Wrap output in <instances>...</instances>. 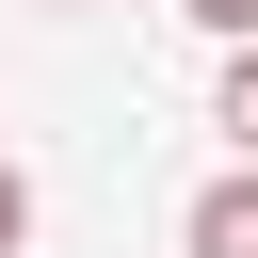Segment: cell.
<instances>
[{
    "mask_svg": "<svg viewBox=\"0 0 258 258\" xmlns=\"http://www.w3.org/2000/svg\"><path fill=\"white\" fill-rule=\"evenodd\" d=\"M177 258H258V177H242V161L177 210Z\"/></svg>",
    "mask_w": 258,
    "mask_h": 258,
    "instance_id": "6da1fadb",
    "label": "cell"
},
{
    "mask_svg": "<svg viewBox=\"0 0 258 258\" xmlns=\"http://www.w3.org/2000/svg\"><path fill=\"white\" fill-rule=\"evenodd\" d=\"M210 129L242 145V177H258V48H226V97H210Z\"/></svg>",
    "mask_w": 258,
    "mask_h": 258,
    "instance_id": "7a4b0ae2",
    "label": "cell"
},
{
    "mask_svg": "<svg viewBox=\"0 0 258 258\" xmlns=\"http://www.w3.org/2000/svg\"><path fill=\"white\" fill-rule=\"evenodd\" d=\"M194 32H226V48H258V0H177Z\"/></svg>",
    "mask_w": 258,
    "mask_h": 258,
    "instance_id": "3957f363",
    "label": "cell"
},
{
    "mask_svg": "<svg viewBox=\"0 0 258 258\" xmlns=\"http://www.w3.org/2000/svg\"><path fill=\"white\" fill-rule=\"evenodd\" d=\"M16 242H32V177L0 161V258H16Z\"/></svg>",
    "mask_w": 258,
    "mask_h": 258,
    "instance_id": "277c9868",
    "label": "cell"
}]
</instances>
